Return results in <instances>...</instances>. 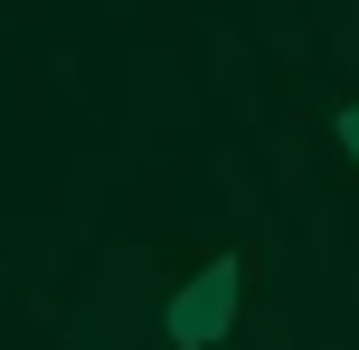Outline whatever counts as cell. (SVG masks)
Masks as SVG:
<instances>
[{
	"label": "cell",
	"instance_id": "2",
	"mask_svg": "<svg viewBox=\"0 0 359 350\" xmlns=\"http://www.w3.org/2000/svg\"><path fill=\"white\" fill-rule=\"evenodd\" d=\"M341 152H350V161H359V95H350V105H341Z\"/></svg>",
	"mask_w": 359,
	"mask_h": 350
},
{
	"label": "cell",
	"instance_id": "1",
	"mask_svg": "<svg viewBox=\"0 0 359 350\" xmlns=\"http://www.w3.org/2000/svg\"><path fill=\"white\" fill-rule=\"evenodd\" d=\"M236 294H246V275H236L227 256H217L208 275H189V284H180V303H170V341H180V350H217V341H227V322H236Z\"/></svg>",
	"mask_w": 359,
	"mask_h": 350
}]
</instances>
